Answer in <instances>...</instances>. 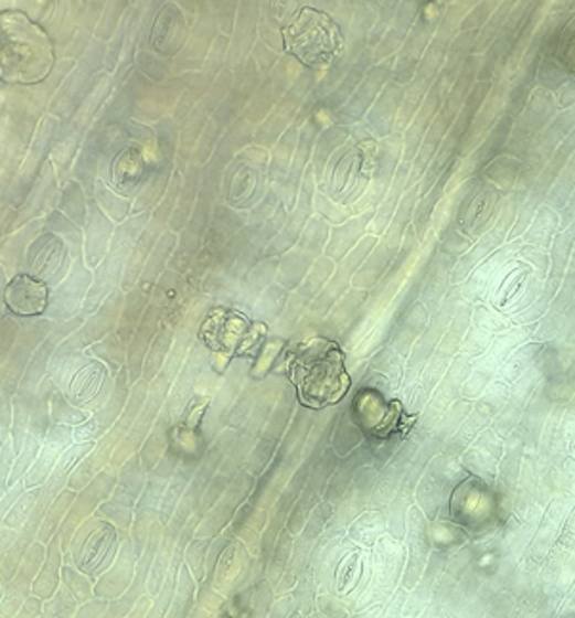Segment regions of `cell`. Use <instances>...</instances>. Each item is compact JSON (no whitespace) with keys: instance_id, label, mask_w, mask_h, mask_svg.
Instances as JSON below:
<instances>
[{"instance_id":"obj_1","label":"cell","mask_w":575,"mask_h":618,"mask_svg":"<svg viewBox=\"0 0 575 618\" xmlns=\"http://www.w3.org/2000/svg\"><path fill=\"white\" fill-rule=\"evenodd\" d=\"M289 375L300 403L310 408L339 403L350 387L341 347L327 339L306 341L292 359Z\"/></svg>"},{"instance_id":"obj_2","label":"cell","mask_w":575,"mask_h":618,"mask_svg":"<svg viewBox=\"0 0 575 618\" xmlns=\"http://www.w3.org/2000/svg\"><path fill=\"white\" fill-rule=\"evenodd\" d=\"M52 70L49 36L23 14L2 15V77L12 83L43 81Z\"/></svg>"},{"instance_id":"obj_3","label":"cell","mask_w":575,"mask_h":618,"mask_svg":"<svg viewBox=\"0 0 575 618\" xmlns=\"http://www.w3.org/2000/svg\"><path fill=\"white\" fill-rule=\"evenodd\" d=\"M285 49L310 67H329L341 54V31L337 23L313 8H302L284 28Z\"/></svg>"},{"instance_id":"obj_4","label":"cell","mask_w":575,"mask_h":618,"mask_svg":"<svg viewBox=\"0 0 575 618\" xmlns=\"http://www.w3.org/2000/svg\"><path fill=\"white\" fill-rule=\"evenodd\" d=\"M73 560L77 567L88 575H98L107 567V563L114 560L117 552V532L114 525L104 521H93L86 529L78 531L72 542Z\"/></svg>"},{"instance_id":"obj_5","label":"cell","mask_w":575,"mask_h":618,"mask_svg":"<svg viewBox=\"0 0 575 618\" xmlns=\"http://www.w3.org/2000/svg\"><path fill=\"white\" fill-rule=\"evenodd\" d=\"M249 322L242 312L235 310H216L213 317L206 318L203 326V339L206 347L221 354L242 353L243 343L247 339Z\"/></svg>"},{"instance_id":"obj_6","label":"cell","mask_w":575,"mask_h":618,"mask_svg":"<svg viewBox=\"0 0 575 618\" xmlns=\"http://www.w3.org/2000/svg\"><path fill=\"white\" fill-rule=\"evenodd\" d=\"M8 309L20 315V317H35L46 309L49 302V288L43 280L29 274H20L8 284L7 294Z\"/></svg>"},{"instance_id":"obj_7","label":"cell","mask_w":575,"mask_h":618,"mask_svg":"<svg viewBox=\"0 0 575 618\" xmlns=\"http://www.w3.org/2000/svg\"><path fill=\"white\" fill-rule=\"evenodd\" d=\"M128 554H130V547L127 546L121 557H119V563L102 578L100 584H98V594L100 596L102 594L106 596L107 588H111V596L123 594L127 589L128 580L132 576V563H130Z\"/></svg>"},{"instance_id":"obj_8","label":"cell","mask_w":575,"mask_h":618,"mask_svg":"<svg viewBox=\"0 0 575 618\" xmlns=\"http://www.w3.org/2000/svg\"><path fill=\"white\" fill-rule=\"evenodd\" d=\"M57 542L52 544L51 557L44 563L41 575L36 578L35 586L36 596L49 597L57 586V567H60V555L56 554Z\"/></svg>"},{"instance_id":"obj_9","label":"cell","mask_w":575,"mask_h":618,"mask_svg":"<svg viewBox=\"0 0 575 618\" xmlns=\"http://www.w3.org/2000/svg\"><path fill=\"white\" fill-rule=\"evenodd\" d=\"M41 492H29L28 497L22 498V502L15 505L14 510H10V515L4 519V526H20L22 523H25V519L29 518V513H31V508L35 505L36 498H39Z\"/></svg>"},{"instance_id":"obj_10","label":"cell","mask_w":575,"mask_h":618,"mask_svg":"<svg viewBox=\"0 0 575 618\" xmlns=\"http://www.w3.org/2000/svg\"><path fill=\"white\" fill-rule=\"evenodd\" d=\"M75 609V604H73V592L67 594L65 589H62L57 594L56 599L52 601L49 607H46V615H70Z\"/></svg>"}]
</instances>
